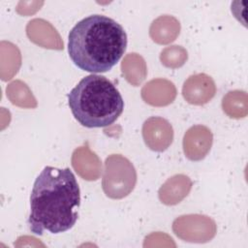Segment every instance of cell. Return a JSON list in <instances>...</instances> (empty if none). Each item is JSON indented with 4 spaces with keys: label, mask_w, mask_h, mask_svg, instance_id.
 I'll return each instance as SVG.
<instances>
[{
    "label": "cell",
    "mask_w": 248,
    "mask_h": 248,
    "mask_svg": "<svg viewBox=\"0 0 248 248\" xmlns=\"http://www.w3.org/2000/svg\"><path fill=\"white\" fill-rule=\"evenodd\" d=\"M79 204V187L73 171L46 166L37 176L30 195L29 230L39 235L45 231L64 232L76 224Z\"/></svg>",
    "instance_id": "obj_1"
},
{
    "label": "cell",
    "mask_w": 248,
    "mask_h": 248,
    "mask_svg": "<svg viewBox=\"0 0 248 248\" xmlns=\"http://www.w3.org/2000/svg\"><path fill=\"white\" fill-rule=\"evenodd\" d=\"M69 56L76 66L90 73L109 71L122 57L127 34L114 19L92 15L79 20L68 36Z\"/></svg>",
    "instance_id": "obj_2"
},
{
    "label": "cell",
    "mask_w": 248,
    "mask_h": 248,
    "mask_svg": "<svg viewBox=\"0 0 248 248\" xmlns=\"http://www.w3.org/2000/svg\"><path fill=\"white\" fill-rule=\"evenodd\" d=\"M68 104L74 117L87 128L111 125L124 108L114 84L106 77L93 74L81 78L70 91Z\"/></svg>",
    "instance_id": "obj_3"
},
{
    "label": "cell",
    "mask_w": 248,
    "mask_h": 248,
    "mask_svg": "<svg viewBox=\"0 0 248 248\" xmlns=\"http://www.w3.org/2000/svg\"><path fill=\"white\" fill-rule=\"evenodd\" d=\"M137 171L129 159L121 154L106 158L102 187L107 197L114 200L127 197L135 188Z\"/></svg>",
    "instance_id": "obj_4"
},
{
    "label": "cell",
    "mask_w": 248,
    "mask_h": 248,
    "mask_svg": "<svg viewBox=\"0 0 248 248\" xmlns=\"http://www.w3.org/2000/svg\"><path fill=\"white\" fill-rule=\"evenodd\" d=\"M174 233L190 242H206L216 233L215 222L205 215L188 214L176 218L172 223Z\"/></svg>",
    "instance_id": "obj_5"
},
{
    "label": "cell",
    "mask_w": 248,
    "mask_h": 248,
    "mask_svg": "<svg viewBox=\"0 0 248 248\" xmlns=\"http://www.w3.org/2000/svg\"><path fill=\"white\" fill-rule=\"evenodd\" d=\"M142 137L147 147L151 150L162 152L171 144L173 129L167 119L152 116L143 123Z\"/></svg>",
    "instance_id": "obj_6"
},
{
    "label": "cell",
    "mask_w": 248,
    "mask_h": 248,
    "mask_svg": "<svg viewBox=\"0 0 248 248\" xmlns=\"http://www.w3.org/2000/svg\"><path fill=\"white\" fill-rule=\"evenodd\" d=\"M213 141L211 131L203 125L189 128L183 138V151L191 161L202 160L209 152Z\"/></svg>",
    "instance_id": "obj_7"
},
{
    "label": "cell",
    "mask_w": 248,
    "mask_h": 248,
    "mask_svg": "<svg viewBox=\"0 0 248 248\" xmlns=\"http://www.w3.org/2000/svg\"><path fill=\"white\" fill-rule=\"evenodd\" d=\"M216 93V85L211 77L206 74L190 76L182 87L184 99L191 105L202 106L208 103Z\"/></svg>",
    "instance_id": "obj_8"
},
{
    "label": "cell",
    "mask_w": 248,
    "mask_h": 248,
    "mask_svg": "<svg viewBox=\"0 0 248 248\" xmlns=\"http://www.w3.org/2000/svg\"><path fill=\"white\" fill-rule=\"evenodd\" d=\"M26 34L34 44L50 49H63L64 45L57 30L43 18H34L27 23Z\"/></svg>",
    "instance_id": "obj_9"
},
{
    "label": "cell",
    "mask_w": 248,
    "mask_h": 248,
    "mask_svg": "<svg viewBox=\"0 0 248 248\" xmlns=\"http://www.w3.org/2000/svg\"><path fill=\"white\" fill-rule=\"evenodd\" d=\"M72 166L77 173L85 180H97L101 175V160L87 145L75 149L72 155Z\"/></svg>",
    "instance_id": "obj_10"
},
{
    "label": "cell",
    "mask_w": 248,
    "mask_h": 248,
    "mask_svg": "<svg viewBox=\"0 0 248 248\" xmlns=\"http://www.w3.org/2000/svg\"><path fill=\"white\" fill-rule=\"evenodd\" d=\"M143 101L154 107L168 106L176 97L174 84L165 78H155L148 81L141 89Z\"/></svg>",
    "instance_id": "obj_11"
},
{
    "label": "cell",
    "mask_w": 248,
    "mask_h": 248,
    "mask_svg": "<svg viewBox=\"0 0 248 248\" xmlns=\"http://www.w3.org/2000/svg\"><path fill=\"white\" fill-rule=\"evenodd\" d=\"M191 179L185 174H175L170 177L159 189V199L167 205L180 202L190 192Z\"/></svg>",
    "instance_id": "obj_12"
},
{
    "label": "cell",
    "mask_w": 248,
    "mask_h": 248,
    "mask_svg": "<svg viewBox=\"0 0 248 248\" xmlns=\"http://www.w3.org/2000/svg\"><path fill=\"white\" fill-rule=\"evenodd\" d=\"M180 32V23L172 16L165 15L152 21L149 28L151 39L160 45L173 42Z\"/></svg>",
    "instance_id": "obj_13"
},
{
    "label": "cell",
    "mask_w": 248,
    "mask_h": 248,
    "mask_svg": "<svg viewBox=\"0 0 248 248\" xmlns=\"http://www.w3.org/2000/svg\"><path fill=\"white\" fill-rule=\"evenodd\" d=\"M1 78L2 80L11 79L17 72L21 64L19 49L10 42H1Z\"/></svg>",
    "instance_id": "obj_14"
},
{
    "label": "cell",
    "mask_w": 248,
    "mask_h": 248,
    "mask_svg": "<svg viewBox=\"0 0 248 248\" xmlns=\"http://www.w3.org/2000/svg\"><path fill=\"white\" fill-rule=\"evenodd\" d=\"M122 73L129 83L134 86L140 85L147 75L144 59L138 53L127 54L121 63Z\"/></svg>",
    "instance_id": "obj_15"
},
{
    "label": "cell",
    "mask_w": 248,
    "mask_h": 248,
    "mask_svg": "<svg viewBox=\"0 0 248 248\" xmlns=\"http://www.w3.org/2000/svg\"><path fill=\"white\" fill-rule=\"evenodd\" d=\"M6 93L8 99L15 106L26 108L37 107V101L27 84L21 80H14L7 85Z\"/></svg>",
    "instance_id": "obj_16"
},
{
    "label": "cell",
    "mask_w": 248,
    "mask_h": 248,
    "mask_svg": "<svg viewBox=\"0 0 248 248\" xmlns=\"http://www.w3.org/2000/svg\"><path fill=\"white\" fill-rule=\"evenodd\" d=\"M222 108L226 114L232 118L244 117L247 114V94L245 91H230L222 101Z\"/></svg>",
    "instance_id": "obj_17"
},
{
    "label": "cell",
    "mask_w": 248,
    "mask_h": 248,
    "mask_svg": "<svg viewBox=\"0 0 248 248\" xmlns=\"http://www.w3.org/2000/svg\"><path fill=\"white\" fill-rule=\"evenodd\" d=\"M187 50L180 46H170L162 50L160 60L162 64L168 68L176 69L184 65L187 61Z\"/></svg>",
    "instance_id": "obj_18"
}]
</instances>
